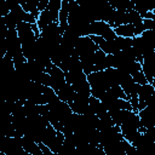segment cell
Segmentation results:
<instances>
[{"mask_svg": "<svg viewBox=\"0 0 155 155\" xmlns=\"http://www.w3.org/2000/svg\"><path fill=\"white\" fill-rule=\"evenodd\" d=\"M140 126L142 125H140V119H139L138 113H136L133 110H127L126 116L120 126L124 138L127 139L128 142H132L133 138L136 137V134L138 133Z\"/></svg>", "mask_w": 155, "mask_h": 155, "instance_id": "6da1fadb", "label": "cell"}, {"mask_svg": "<svg viewBox=\"0 0 155 155\" xmlns=\"http://www.w3.org/2000/svg\"><path fill=\"white\" fill-rule=\"evenodd\" d=\"M47 73L51 75V87L57 92L62 86L65 85L67 80H65V73L56 64L52 65L51 69L47 70Z\"/></svg>", "mask_w": 155, "mask_h": 155, "instance_id": "8992f818", "label": "cell"}, {"mask_svg": "<svg viewBox=\"0 0 155 155\" xmlns=\"http://www.w3.org/2000/svg\"><path fill=\"white\" fill-rule=\"evenodd\" d=\"M38 82H40V84H42L45 86H51V75L47 71H44L41 74V76H40V79H39Z\"/></svg>", "mask_w": 155, "mask_h": 155, "instance_id": "44dd1931", "label": "cell"}, {"mask_svg": "<svg viewBox=\"0 0 155 155\" xmlns=\"http://www.w3.org/2000/svg\"><path fill=\"white\" fill-rule=\"evenodd\" d=\"M114 125H115V124H114L113 119H111L110 115L108 114L107 116H103V117L99 119V122H98V127H97V128H98L99 131H105V130L113 127Z\"/></svg>", "mask_w": 155, "mask_h": 155, "instance_id": "e0dca14e", "label": "cell"}, {"mask_svg": "<svg viewBox=\"0 0 155 155\" xmlns=\"http://www.w3.org/2000/svg\"><path fill=\"white\" fill-rule=\"evenodd\" d=\"M113 28L117 27V25H121V24H127L130 23V16H128V12L126 11H121V10H115L113 17L110 18V21L108 22Z\"/></svg>", "mask_w": 155, "mask_h": 155, "instance_id": "8fae6325", "label": "cell"}, {"mask_svg": "<svg viewBox=\"0 0 155 155\" xmlns=\"http://www.w3.org/2000/svg\"><path fill=\"white\" fill-rule=\"evenodd\" d=\"M22 147L29 155H44L39 143H36L24 136H22Z\"/></svg>", "mask_w": 155, "mask_h": 155, "instance_id": "30bf717a", "label": "cell"}, {"mask_svg": "<svg viewBox=\"0 0 155 155\" xmlns=\"http://www.w3.org/2000/svg\"><path fill=\"white\" fill-rule=\"evenodd\" d=\"M57 94H58L61 101L67 102V103H71L74 97H75V90H74V87L69 82H65V85L62 86L57 91Z\"/></svg>", "mask_w": 155, "mask_h": 155, "instance_id": "7c38bea8", "label": "cell"}, {"mask_svg": "<svg viewBox=\"0 0 155 155\" xmlns=\"http://www.w3.org/2000/svg\"><path fill=\"white\" fill-rule=\"evenodd\" d=\"M134 4V10L138 11L142 15H144L148 11L155 10V0H132Z\"/></svg>", "mask_w": 155, "mask_h": 155, "instance_id": "4fadbf2b", "label": "cell"}, {"mask_svg": "<svg viewBox=\"0 0 155 155\" xmlns=\"http://www.w3.org/2000/svg\"><path fill=\"white\" fill-rule=\"evenodd\" d=\"M98 45L93 41V39L90 35L86 36H80L75 44L74 48V56H84L88 53H94L98 50Z\"/></svg>", "mask_w": 155, "mask_h": 155, "instance_id": "3957f363", "label": "cell"}, {"mask_svg": "<svg viewBox=\"0 0 155 155\" xmlns=\"http://www.w3.org/2000/svg\"><path fill=\"white\" fill-rule=\"evenodd\" d=\"M88 105H90L91 111H92L93 114H96L99 119L103 117V116H107V115L109 114V111H108L107 107L104 105V103H103L99 98H97V97H94V96H91V97H90Z\"/></svg>", "mask_w": 155, "mask_h": 155, "instance_id": "9c48e42d", "label": "cell"}, {"mask_svg": "<svg viewBox=\"0 0 155 155\" xmlns=\"http://www.w3.org/2000/svg\"><path fill=\"white\" fill-rule=\"evenodd\" d=\"M64 73H76V71H84L81 61L79 56H69L67 57L59 65H58Z\"/></svg>", "mask_w": 155, "mask_h": 155, "instance_id": "52a82bcc", "label": "cell"}, {"mask_svg": "<svg viewBox=\"0 0 155 155\" xmlns=\"http://www.w3.org/2000/svg\"><path fill=\"white\" fill-rule=\"evenodd\" d=\"M142 70L148 80V82H153V79L155 76V51L149 52L143 56L142 62Z\"/></svg>", "mask_w": 155, "mask_h": 155, "instance_id": "5b68a950", "label": "cell"}, {"mask_svg": "<svg viewBox=\"0 0 155 155\" xmlns=\"http://www.w3.org/2000/svg\"><path fill=\"white\" fill-rule=\"evenodd\" d=\"M35 41L22 45V51H23V54H24V57H25L27 61H34L35 57H36L38 47H36V42Z\"/></svg>", "mask_w": 155, "mask_h": 155, "instance_id": "5bb4252c", "label": "cell"}, {"mask_svg": "<svg viewBox=\"0 0 155 155\" xmlns=\"http://www.w3.org/2000/svg\"><path fill=\"white\" fill-rule=\"evenodd\" d=\"M116 40V44H117V47L119 50H125V48H128L132 46V38H126V36H116L115 38Z\"/></svg>", "mask_w": 155, "mask_h": 155, "instance_id": "ac0fdd59", "label": "cell"}, {"mask_svg": "<svg viewBox=\"0 0 155 155\" xmlns=\"http://www.w3.org/2000/svg\"><path fill=\"white\" fill-rule=\"evenodd\" d=\"M140 125L144 128H149L155 126V107H145L138 111Z\"/></svg>", "mask_w": 155, "mask_h": 155, "instance_id": "ba28073f", "label": "cell"}, {"mask_svg": "<svg viewBox=\"0 0 155 155\" xmlns=\"http://www.w3.org/2000/svg\"><path fill=\"white\" fill-rule=\"evenodd\" d=\"M128 16H130V23L131 24H136V23H139V22H143V18L140 16V13L138 11H136L134 8L128 11Z\"/></svg>", "mask_w": 155, "mask_h": 155, "instance_id": "d6986e66", "label": "cell"}, {"mask_svg": "<svg viewBox=\"0 0 155 155\" xmlns=\"http://www.w3.org/2000/svg\"><path fill=\"white\" fill-rule=\"evenodd\" d=\"M22 7H23V10L25 12L33 13L36 18L40 15V11H39V0H25L22 4Z\"/></svg>", "mask_w": 155, "mask_h": 155, "instance_id": "2e32d148", "label": "cell"}, {"mask_svg": "<svg viewBox=\"0 0 155 155\" xmlns=\"http://www.w3.org/2000/svg\"><path fill=\"white\" fill-rule=\"evenodd\" d=\"M132 78H133V80H134L137 84H139V85H144V84L148 82V80H147V78H145V75H144V73H143V70H139V71L133 73V74H132Z\"/></svg>", "mask_w": 155, "mask_h": 155, "instance_id": "ffe728a7", "label": "cell"}, {"mask_svg": "<svg viewBox=\"0 0 155 155\" xmlns=\"http://www.w3.org/2000/svg\"><path fill=\"white\" fill-rule=\"evenodd\" d=\"M16 1H17V2H18V4H21V5H22V4H23V2H24V1H25V0H16Z\"/></svg>", "mask_w": 155, "mask_h": 155, "instance_id": "603a6c76", "label": "cell"}, {"mask_svg": "<svg viewBox=\"0 0 155 155\" xmlns=\"http://www.w3.org/2000/svg\"><path fill=\"white\" fill-rule=\"evenodd\" d=\"M143 24H144V28L145 30H155V19L153 18H147V19H143Z\"/></svg>", "mask_w": 155, "mask_h": 155, "instance_id": "7402d4cb", "label": "cell"}, {"mask_svg": "<svg viewBox=\"0 0 155 155\" xmlns=\"http://www.w3.org/2000/svg\"><path fill=\"white\" fill-rule=\"evenodd\" d=\"M17 34H18V38L23 44H28V42H33L36 40V34L31 27L30 23H27V22H21L18 25H17Z\"/></svg>", "mask_w": 155, "mask_h": 155, "instance_id": "277c9868", "label": "cell"}, {"mask_svg": "<svg viewBox=\"0 0 155 155\" xmlns=\"http://www.w3.org/2000/svg\"><path fill=\"white\" fill-rule=\"evenodd\" d=\"M153 19H155V10L153 11Z\"/></svg>", "mask_w": 155, "mask_h": 155, "instance_id": "d4e9b609", "label": "cell"}, {"mask_svg": "<svg viewBox=\"0 0 155 155\" xmlns=\"http://www.w3.org/2000/svg\"><path fill=\"white\" fill-rule=\"evenodd\" d=\"M88 35H98V36H103L107 40L110 39H115L117 35L114 30V28L104 21H94L91 22L88 25Z\"/></svg>", "mask_w": 155, "mask_h": 155, "instance_id": "7a4b0ae2", "label": "cell"}, {"mask_svg": "<svg viewBox=\"0 0 155 155\" xmlns=\"http://www.w3.org/2000/svg\"><path fill=\"white\" fill-rule=\"evenodd\" d=\"M117 36H126V38H133L134 36V27L131 23L121 24L114 28Z\"/></svg>", "mask_w": 155, "mask_h": 155, "instance_id": "9a60e30c", "label": "cell"}, {"mask_svg": "<svg viewBox=\"0 0 155 155\" xmlns=\"http://www.w3.org/2000/svg\"><path fill=\"white\" fill-rule=\"evenodd\" d=\"M151 84H153V86L155 87V76H154V79H153V82H151Z\"/></svg>", "mask_w": 155, "mask_h": 155, "instance_id": "cb8c5ba5", "label": "cell"}]
</instances>
